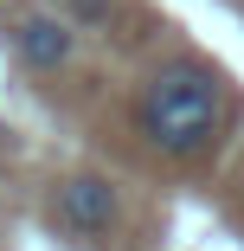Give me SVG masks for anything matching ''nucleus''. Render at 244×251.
Segmentation results:
<instances>
[{
    "label": "nucleus",
    "instance_id": "f03ea898",
    "mask_svg": "<svg viewBox=\"0 0 244 251\" xmlns=\"http://www.w3.org/2000/svg\"><path fill=\"white\" fill-rule=\"evenodd\" d=\"M52 219L71 232V238H110V226H116V187L103 180V174H71V180H58V193H52Z\"/></svg>",
    "mask_w": 244,
    "mask_h": 251
},
{
    "label": "nucleus",
    "instance_id": "7ed1b4c3",
    "mask_svg": "<svg viewBox=\"0 0 244 251\" xmlns=\"http://www.w3.org/2000/svg\"><path fill=\"white\" fill-rule=\"evenodd\" d=\"M13 52H20L32 71H58V65H71L77 39H71V26L52 20V13H26V20L13 26Z\"/></svg>",
    "mask_w": 244,
    "mask_h": 251
},
{
    "label": "nucleus",
    "instance_id": "f257e3e1",
    "mask_svg": "<svg viewBox=\"0 0 244 251\" xmlns=\"http://www.w3.org/2000/svg\"><path fill=\"white\" fill-rule=\"evenodd\" d=\"M225 116H231V84L200 65V58H174L161 65L135 97V123L161 155L174 161H200L212 155V142L225 135Z\"/></svg>",
    "mask_w": 244,
    "mask_h": 251
}]
</instances>
